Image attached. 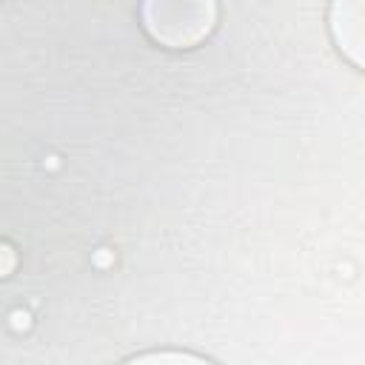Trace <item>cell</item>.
Listing matches in <instances>:
<instances>
[{"label":"cell","instance_id":"cell-1","mask_svg":"<svg viewBox=\"0 0 365 365\" xmlns=\"http://www.w3.org/2000/svg\"><path fill=\"white\" fill-rule=\"evenodd\" d=\"M214 0H145L148 34L168 48L197 46L214 26Z\"/></svg>","mask_w":365,"mask_h":365}]
</instances>
